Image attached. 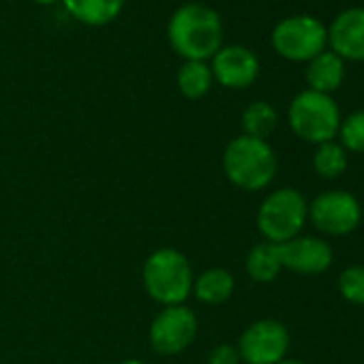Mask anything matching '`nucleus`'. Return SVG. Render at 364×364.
I'll use <instances>...</instances> for the list:
<instances>
[{
    "label": "nucleus",
    "mask_w": 364,
    "mask_h": 364,
    "mask_svg": "<svg viewBox=\"0 0 364 364\" xmlns=\"http://www.w3.org/2000/svg\"><path fill=\"white\" fill-rule=\"evenodd\" d=\"M63 5L80 24L105 26L120 16L124 0H63Z\"/></svg>",
    "instance_id": "2eb2a0df"
},
{
    "label": "nucleus",
    "mask_w": 364,
    "mask_h": 364,
    "mask_svg": "<svg viewBox=\"0 0 364 364\" xmlns=\"http://www.w3.org/2000/svg\"><path fill=\"white\" fill-rule=\"evenodd\" d=\"M33 3H37V5H54V3H58V0H33Z\"/></svg>",
    "instance_id": "393cba45"
},
{
    "label": "nucleus",
    "mask_w": 364,
    "mask_h": 364,
    "mask_svg": "<svg viewBox=\"0 0 364 364\" xmlns=\"http://www.w3.org/2000/svg\"><path fill=\"white\" fill-rule=\"evenodd\" d=\"M309 221L326 236H347L358 230L362 206L349 191H326L309 204Z\"/></svg>",
    "instance_id": "1a4fd4ad"
},
{
    "label": "nucleus",
    "mask_w": 364,
    "mask_h": 364,
    "mask_svg": "<svg viewBox=\"0 0 364 364\" xmlns=\"http://www.w3.org/2000/svg\"><path fill=\"white\" fill-rule=\"evenodd\" d=\"M245 270L251 277V281H255V283H272L281 274V270H283L281 259H279L277 245L266 242V240L264 242H257L247 253Z\"/></svg>",
    "instance_id": "f3484780"
},
{
    "label": "nucleus",
    "mask_w": 364,
    "mask_h": 364,
    "mask_svg": "<svg viewBox=\"0 0 364 364\" xmlns=\"http://www.w3.org/2000/svg\"><path fill=\"white\" fill-rule=\"evenodd\" d=\"M208 364H240L238 347L232 343H221L208 353Z\"/></svg>",
    "instance_id": "4be33fe9"
},
{
    "label": "nucleus",
    "mask_w": 364,
    "mask_h": 364,
    "mask_svg": "<svg viewBox=\"0 0 364 364\" xmlns=\"http://www.w3.org/2000/svg\"><path fill=\"white\" fill-rule=\"evenodd\" d=\"M349 167V156L347 150L336 144V141H326L319 144L315 148L313 154V169L317 176L326 178V180H334L338 176H343Z\"/></svg>",
    "instance_id": "6ab92c4d"
},
{
    "label": "nucleus",
    "mask_w": 364,
    "mask_h": 364,
    "mask_svg": "<svg viewBox=\"0 0 364 364\" xmlns=\"http://www.w3.org/2000/svg\"><path fill=\"white\" fill-rule=\"evenodd\" d=\"M281 266L296 274L315 277L326 272L334 262L332 247L317 236H296L289 242L277 245Z\"/></svg>",
    "instance_id": "9d476101"
},
{
    "label": "nucleus",
    "mask_w": 364,
    "mask_h": 364,
    "mask_svg": "<svg viewBox=\"0 0 364 364\" xmlns=\"http://www.w3.org/2000/svg\"><path fill=\"white\" fill-rule=\"evenodd\" d=\"M279 169L277 152L266 139L238 135L223 150V171L234 187L262 191L274 180Z\"/></svg>",
    "instance_id": "f03ea898"
},
{
    "label": "nucleus",
    "mask_w": 364,
    "mask_h": 364,
    "mask_svg": "<svg viewBox=\"0 0 364 364\" xmlns=\"http://www.w3.org/2000/svg\"><path fill=\"white\" fill-rule=\"evenodd\" d=\"M336 285L345 302L364 306V266H347L338 274Z\"/></svg>",
    "instance_id": "aec40b11"
},
{
    "label": "nucleus",
    "mask_w": 364,
    "mask_h": 364,
    "mask_svg": "<svg viewBox=\"0 0 364 364\" xmlns=\"http://www.w3.org/2000/svg\"><path fill=\"white\" fill-rule=\"evenodd\" d=\"M118 364H146V362H141V360H135V358H129V360H122V362H118Z\"/></svg>",
    "instance_id": "b1692460"
},
{
    "label": "nucleus",
    "mask_w": 364,
    "mask_h": 364,
    "mask_svg": "<svg viewBox=\"0 0 364 364\" xmlns=\"http://www.w3.org/2000/svg\"><path fill=\"white\" fill-rule=\"evenodd\" d=\"M255 221L266 242H289L302 234V228L309 221V202L294 187L277 189L262 202Z\"/></svg>",
    "instance_id": "39448f33"
},
{
    "label": "nucleus",
    "mask_w": 364,
    "mask_h": 364,
    "mask_svg": "<svg viewBox=\"0 0 364 364\" xmlns=\"http://www.w3.org/2000/svg\"><path fill=\"white\" fill-rule=\"evenodd\" d=\"M213 82H215V77H213L210 65L204 60H185L176 75L180 95L191 101L204 99L210 92Z\"/></svg>",
    "instance_id": "dca6fc26"
},
{
    "label": "nucleus",
    "mask_w": 364,
    "mask_h": 364,
    "mask_svg": "<svg viewBox=\"0 0 364 364\" xmlns=\"http://www.w3.org/2000/svg\"><path fill=\"white\" fill-rule=\"evenodd\" d=\"M279 364H306V362H302V360H294V358H285V360H281Z\"/></svg>",
    "instance_id": "5701e85b"
},
{
    "label": "nucleus",
    "mask_w": 364,
    "mask_h": 364,
    "mask_svg": "<svg viewBox=\"0 0 364 364\" xmlns=\"http://www.w3.org/2000/svg\"><path fill=\"white\" fill-rule=\"evenodd\" d=\"M141 281L146 294L161 306L185 304L193 291V266L185 253L163 247L148 255L141 268Z\"/></svg>",
    "instance_id": "7ed1b4c3"
},
{
    "label": "nucleus",
    "mask_w": 364,
    "mask_h": 364,
    "mask_svg": "<svg viewBox=\"0 0 364 364\" xmlns=\"http://www.w3.org/2000/svg\"><path fill=\"white\" fill-rule=\"evenodd\" d=\"M341 146L349 152L364 154V109L349 114L338 127Z\"/></svg>",
    "instance_id": "412c9836"
},
{
    "label": "nucleus",
    "mask_w": 364,
    "mask_h": 364,
    "mask_svg": "<svg viewBox=\"0 0 364 364\" xmlns=\"http://www.w3.org/2000/svg\"><path fill=\"white\" fill-rule=\"evenodd\" d=\"M213 77L232 90H242L255 84L259 75L257 56L245 46H223L210 63Z\"/></svg>",
    "instance_id": "9b49d317"
},
{
    "label": "nucleus",
    "mask_w": 364,
    "mask_h": 364,
    "mask_svg": "<svg viewBox=\"0 0 364 364\" xmlns=\"http://www.w3.org/2000/svg\"><path fill=\"white\" fill-rule=\"evenodd\" d=\"M289 330L277 319H257L245 328L238 338L240 362L245 364H279L289 351Z\"/></svg>",
    "instance_id": "6e6552de"
},
{
    "label": "nucleus",
    "mask_w": 364,
    "mask_h": 364,
    "mask_svg": "<svg viewBox=\"0 0 364 364\" xmlns=\"http://www.w3.org/2000/svg\"><path fill=\"white\" fill-rule=\"evenodd\" d=\"M345 80V60L336 56L332 50H323L313 60L306 63V84L309 90L332 95L336 88H341Z\"/></svg>",
    "instance_id": "ddd939ff"
},
{
    "label": "nucleus",
    "mask_w": 364,
    "mask_h": 364,
    "mask_svg": "<svg viewBox=\"0 0 364 364\" xmlns=\"http://www.w3.org/2000/svg\"><path fill=\"white\" fill-rule=\"evenodd\" d=\"M236 289V281L232 277L230 270L225 268H208L202 274L196 277L193 281V296L202 302V304H223L234 296Z\"/></svg>",
    "instance_id": "4468645a"
},
{
    "label": "nucleus",
    "mask_w": 364,
    "mask_h": 364,
    "mask_svg": "<svg viewBox=\"0 0 364 364\" xmlns=\"http://www.w3.org/2000/svg\"><path fill=\"white\" fill-rule=\"evenodd\" d=\"M240 122H242V131H245L242 135L268 141V137L274 133V129L279 124V114L268 101H253L245 107Z\"/></svg>",
    "instance_id": "a211bd4d"
},
{
    "label": "nucleus",
    "mask_w": 364,
    "mask_h": 364,
    "mask_svg": "<svg viewBox=\"0 0 364 364\" xmlns=\"http://www.w3.org/2000/svg\"><path fill=\"white\" fill-rule=\"evenodd\" d=\"M167 41L185 60H208L223 48L221 16L200 3L182 5L167 24Z\"/></svg>",
    "instance_id": "f257e3e1"
},
{
    "label": "nucleus",
    "mask_w": 364,
    "mask_h": 364,
    "mask_svg": "<svg viewBox=\"0 0 364 364\" xmlns=\"http://www.w3.org/2000/svg\"><path fill=\"white\" fill-rule=\"evenodd\" d=\"M341 120L343 118L336 101L330 95H321L315 90L298 92L287 109V122L294 135L313 146L334 141Z\"/></svg>",
    "instance_id": "20e7f679"
},
{
    "label": "nucleus",
    "mask_w": 364,
    "mask_h": 364,
    "mask_svg": "<svg viewBox=\"0 0 364 364\" xmlns=\"http://www.w3.org/2000/svg\"><path fill=\"white\" fill-rule=\"evenodd\" d=\"M198 328V315L189 306H163L150 323L148 343L159 355H178L196 341Z\"/></svg>",
    "instance_id": "0eeeda50"
},
{
    "label": "nucleus",
    "mask_w": 364,
    "mask_h": 364,
    "mask_svg": "<svg viewBox=\"0 0 364 364\" xmlns=\"http://www.w3.org/2000/svg\"><path fill=\"white\" fill-rule=\"evenodd\" d=\"M272 48L291 63H309L328 46V28L313 16H291L272 31Z\"/></svg>",
    "instance_id": "423d86ee"
},
{
    "label": "nucleus",
    "mask_w": 364,
    "mask_h": 364,
    "mask_svg": "<svg viewBox=\"0 0 364 364\" xmlns=\"http://www.w3.org/2000/svg\"><path fill=\"white\" fill-rule=\"evenodd\" d=\"M328 43L343 60L364 63V7L341 11L328 26Z\"/></svg>",
    "instance_id": "f8f14e48"
}]
</instances>
